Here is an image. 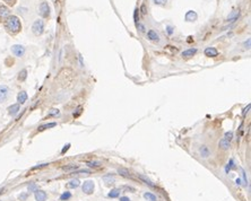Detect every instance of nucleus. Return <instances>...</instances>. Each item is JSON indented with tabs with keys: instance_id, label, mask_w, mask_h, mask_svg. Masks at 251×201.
Instances as JSON below:
<instances>
[{
	"instance_id": "f257e3e1",
	"label": "nucleus",
	"mask_w": 251,
	"mask_h": 201,
	"mask_svg": "<svg viewBox=\"0 0 251 201\" xmlns=\"http://www.w3.org/2000/svg\"><path fill=\"white\" fill-rule=\"evenodd\" d=\"M5 27L7 32L10 34H17L22 29V24L17 16H9L5 21Z\"/></svg>"
},
{
	"instance_id": "f03ea898",
	"label": "nucleus",
	"mask_w": 251,
	"mask_h": 201,
	"mask_svg": "<svg viewBox=\"0 0 251 201\" xmlns=\"http://www.w3.org/2000/svg\"><path fill=\"white\" fill-rule=\"evenodd\" d=\"M43 31H44V23H43V21L42 19H36L33 23V25H32V32H33V34L36 35V36H39V35H41V34L43 33Z\"/></svg>"
},
{
	"instance_id": "7ed1b4c3",
	"label": "nucleus",
	"mask_w": 251,
	"mask_h": 201,
	"mask_svg": "<svg viewBox=\"0 0 251 201\" xmlns=\"http://www.w3.org/2000/svg\"><path fill=\"white\" fill-rule=\"evenodd\" d=\"M94 188H95V184H94V181L92 180H87L83 183V186H81V190L85 194H92L94 192Z\"/></svg>"
},
{
	"instance_id": "20e7f679",
	"label": "nucleus",
	"mask_w": 251,
	"mask_h": 201,
	"mask_svg": "<svg viewBox=\"0 0 251 201\" xmlns=\"http://www.w3.org/2000/svg\"><path fill=\"white\" fill-rule=\"evenodd\" d=\"M39 12H40V15L43 17V18L49 17V15H50V7L48 5V2L43 1V2L41 4L40 7H39Z\"/></svg>"
},
{
	"instance_id": "39448f33",
	"label": "nucleus",
	"mask_w": 251,
	"mask_h": 201,
	"mask_svg": "<svg viewBox=\"0 0 251 201\" xmlns=\"http://www.w3.org/2000/svg\"><path fill=\"white\" fill-rule=\"evenodd\" d=\"M9 97V88L6 85L0 86V103H4Z\"/></svg>"
},
{
	"instance_id": "423d86ee",
	"label": "nucleus",
	"mask_w": 251,
	"mask_h": 201,
	"mask_svg": "<svg viewBox=\"0 0 251 201\" xmlns=\"http://www.w3.org/2000/svg\"><path fill=\"white\" fill-rule=\"evenodd\" d=\"M12 52L16 56L21 58V56H23L24 53H25V48L21 44H15V45H12Z\"/></svg>"
},
{
	"instance_id": "0eeeda50",
	"label": "nucleus",
	"mask_w": 251,
	"mask_h": 201,
	"mask_svg": "<svg viewBox=\"0 0 251 201\" xmlns=\"http://www.w3.org/2000/svg\"><path fill=\"white\" fill-rule=\"evenodd\" d=\"M147 39H148L150 42L159 43V42H160V35L156 33L154 29H149L148 32H147Z\"/></svg>"
},
{
	"instance_id": "6e6552de",
	"label": "nucleus",
	"mask_w": 251,
	"mask_h": 201,
	"mask_svg": "<svg viewBox=\"0 0 251 201\" xmlns=\"http://www.w3.org/2000/svg\"><path fill=\"white\" fill-rule=\"evenodd\" d=\"M10 16V11L6 6L0 5V21H6Z\"/></svg>"
},
{
	"instance_id": "1a4fd4ad",
	"label": "nucleus",
	"mask_w": 251,
	"mask_h": 201,
	"mask_svg": "<svg viewBox=\"0 0 251 201\" xmlns=\"http://www.w3.org/2000/svg\"><path fill=\"white\" fill-rule=\"evenodd\" d=\"M186 21L187 22H194V21H197V18H198V15H197V12L194 10H189L187 11V14H186Z\"/></svg>"
},
{
	"instance_id": "9d476101",
	"label": "nucleus",
	"mask_w": 251,
	"mask_h": 201,
	"mask_svg": "<svg viewBox=\"0 0 251 201\" xmlns=\"http://www.w3.org/2000/svg\"><path fill=\"white\" fill-rule=\"evenodd\" d=\"M205 56H211V58H214V56H218V51L213 48V46H208L205 49Z\"/></svg>"
},
{
	"instance_id": "9b49d317",
	"label": "nucleus",
	"mask_w": 251,
	"mask_h": 201,
	"mask_svg": "<svg viewBox=\"0 0 251 201\" xmlns=\"http://www.w3.org/2000/svg\"><path fill=\"white\" fill-rule=\"evenodd\" d=\"M48 196L44 191L42 190H36L35 191V200L36 201H46Z\"/></svg>"
},
{
	"instance_id": "f8f14e48",
	"label": "nucleus",
	"mask_w": 251,
	"mask_h": 201,
	"mask_svg": "<svg viewBox=\"0 0 251 201\" xmlns=\"http://www.w3.org/2000/svg\"><path fill=\"white\" fill-rule=\"evenodd\" d=\"M199 153H200V156L203 157V158H207L208 156H211V150H209V148L205 145L200 146Z\"/></svg>"
},
{
	"instance_id": "ddd939ff",
	"label": "nucleus",
	"mask_w": 251,
	"mask_h": 201,
	"mask_svg": "<svg viewBox=\"0 0 251 201\" xmlns=\"http://www.w3.org/2000/svg\"><path fill=\"white\" fill-rule=\"evenodd\" d=\"M239 16H240V10H233V11H231V12H230V15L228 16L226 21H228V22L233 23V22H235V21H238Z\"/></svg>"
},
{
	"instance_id": "4468645a",
	"label": "nucleus",
	"mask_w": 251,
	"mask_h": 201,
	"mask_svg": "<svg viewBox=\"0 0 251 201\" xmlns=\"http://www.w3.org/2000/svg\"><path fill=\"white\" fill-rule=\"evenodd\" d=\"M218 146H219V148L223 149V150H228V148L231 147V141L226 140L225 138H222V139L219 140V142H218Z\"/></svg>"
},
{
	"instance_id": "2eb2a0df",
	"label": "nucleus",
	"mask_w": 251,
	"mask_h": 201,
	"mask_svg": "<svg viewBox=\"0 0 251 201\" xmlns=\"http://www.w3.org/2000/svg\"><path fill=\"white\" fill-rule=\"evenodd\" d=\"M26 100H27V94H26V92H25V90L19 92V93H18V95H17L18 104H24Z\"/></svg>"
},
{
	"instance_id": "dca6fc26",
	"label": "nucleus",
	"mask_w": 251,
	"mask_h": 201,
	"mask_svg": "<svg viewBox=\"0 0 251 201\" xmlns=\"http://www.w3.org/2000/svg\"><path fill=\"white\" fill-rule=\"evenodd\" d=\"M18 111H19V104H12V105H10L8 107V113L12 117L16 115L18 113Z\"/></svg>"
},
{
	"instance_id": "f3484780",
	"label": "nucleus",
	"mask_w": 251,
	"mask_h": 201,
	"mask_svg": "<svg viewBox=\"0 0 251 201\" xmlns=\"http://www.w3.org/2000/svg\"><path fill=\"white\" fill-rule=\"evenodd\" d=\"M197 53V49L196 48H191V49H188V50L183 51L182 52V56L183 58H189V56H192Z\"/></svg>"
},
{
	"instance_id": "a211bd4d",
	"label": "nucleus",
	"mask_w": 251,
	"mask_h": 201,
	"mask_svg": "<svg viewBox=\"0 0 251 201\" xmlns=\"http://www.w3.org/2000/svg\"><path fill=\"white\" fill-rule=\"evenodd\" d=\"M103 181H104L105 184H113L114 182H115V179H114L113 175L108 174V175H104L103 176Z\"/></svg>"
},
{
	"instance_id": "6ab92c4d",
	"label": "nucleus",
	"mask_w": 251,
	"mask_h": 201,
	"mask_svg": "<svg viewBox=\"0 0 251 201\" xmlns=\"http://www.w3.org/2000/svg\"><path fill=\"white\" fill-rule=\"evenodd\" d=\"M79 184H80L79 180L74 179V180H71V181H69V183L67 184V186H68L69 189H76V188L79 186Z\"/></svg>"
},
{
	"instance_id": "aec40b11",
	"label": "nucleus",
	"mask_w": 251,
	"mask_h": 201,
	"mask_svg": "<svg viewBox=\"0 0 251 201\" xmlns=\"http://www.w3.org/2000/svg\"><path fill=\"white\" fill-rule=\"evenodd\" d=\"M120 189H112V190L110 191V193H109V198H112V199H114V198H118V197L120 196Z\"/></svg>"
},
{
	"instance_id": "412c9836",
	"label": "nucleus",
	"mask_w": 251,
	"mask_h": 201,
	"mask_svg": "<svg viewBox=\"0 0 251 201\" xmlns=\"http://www.w3.org/2000/svg\"><path fill=\"white\" fill-rule=\"evenodd\" d=\"M144 198H145L147 201H157L156 196H154V194H153V193H150V192H146V193H144Z\"/></svg>"
},
{
	"instance_id": "4be33fe9",
	"label": "nucleus",
	"mask_w": 251,
	"mask_h": 201,
	"mask_svg": "<svg viewBox=\"0 0 251 201\" xmlns=\"http://www.w3.org/2000/svg\"><path fill=\"white\" fill-rule=\"evenodd\" d=\"M56 125H57V123L56 122L46 123V124H43V125H40V127H39V131H43V130H46V129L53 128V127H56Z\"/></svg>"
},
{
	"instance_id": "5701e85b",
	"label": "nucleus",
	"mask_w": 251,
	"mask_h": 201,
	"mask_svg": "<svg viewBox=\"0 0 251 201\" xmlns=\"http://www.w3.org/2000/svg\"><path fill=\"white\" fill-rule=\"evenodd\" d=\"M138 178L142 180V181H144V182H145V184L149 185L150 188H155V185L153 184V182H152V181H150L149 179H147L146 176H144V175H138Z\"/></svg>"
},
{
	"instance_id": "b1692460",
	"label": "nucleus",
	"mask_w": 251,
	"mask_h": 201,
	"mask_svg": "<svg viewBox=\"0 0 251 201\" xmlns=\"http://www.w3.org/2000/svg\"><path fill=\"white\" fill-rule=\"evenodd\" d=\"M235 167H236V166H235V164H234V161H233V159H230V162H228V165H226L225 171H226V173H228L231 169H234Z\"/></svg>"
},
{
	"instance_id": "393cba45",
	"label": "nucleus",
	"mask_w": 251,
	"mask_h": 201,
	"mask_svg": "<svg viewBox=\"0 0 251 201\" xmlns=\"http://www.w3.org/2000/svg\"><path fill=\"white\" fill-rule=\"evenodd\" d=\"M62 169L63 171H75V169H78V165H76V164H69L67 166H63Z\"/></svg>"
},
{
	"instance_id": "a878e982",
	"label": "nucleus",
	"mask_w": 251,
	"mask_h": 201,
	"mask_svg": "<svg viewBox=\"0 0 251 201\" xmlns=\"http://www.w3.org/2000/svg\"><path fill=\"white\" fill-rule=\"evenodd\" d=\"M118 172H119L122 176H125V178H130V172H129L128 169H126V168H119Z\"/></svg>"
},
{
	"instance_id": "bb28decb",
	"label": "nucleus",
	"mask_w": 251,
	"mask_h": 201,
	"mask_svg": "<svg viewBox=\"0 0 251 201\" xmlns=\"http://www.w3.org/2000/svg\"><path fill=\"white\" fill-rule=\"evenodd\" d=\"M26 77H27V71L24 69V70H22L21 73H19V75H18V80H21V81H24L25 79H26Z\"/></svg>"
},
{
	"instance_id": "cd10ccee",
	"label": "nucleus",
	"mask_w": 251,
	"mask_h": 201,
	"mask_svg": "<svg viewBox=\"0 0 251 201\" xmlns=\"http://www.w3.org/2000/svg\"><path fill=\"white\" fill-rule=\"evenodd\" d=\"M71 198V193L70 192H63L62 194L60 196V200L61 201H67Z\"/></svg>"
},
{
	"instance_id": "c85d7f7f",
	"label": "nucleus",
	"mask_w": 251,
	"mask_h": 201,
	"mask_svg": "<svg viewBox=\"0 0 251 201\" xmlns=\"http://www.w3.org/2000/svg\"><path fill=\"white\" fill-rule=\"evenodd\" d=\"M87 165L90 167H100L102 165V163L97 162V161H93V162H87Z\"/></svg>"
},
{
	"instance_id": "c756f323",
	"label": "nucleus",
	"mask_w": 251,
	"mask_h": 201,
	"mask_svg": "<svg viewBox=\"0 0 251 201\" xmlns=\"http://www.w3.org/2000/svg\"><path fill=\"white\" fill-rule=\"evenodd\" d=\"M224 138L226 140H228V141H231V140L233 139V131H228L225 134V136H224Z\"/></svg>"
},
{
	"instance_id": "7c9ffc66",
	"label": "nucleus",
	"mask_w": 251,
	"mask_h": 201,
	"mask_svg": "<svg viewBox=\"0 0 251 201\" xmlns=\"http://www.w3.org/2000/svg\"><path fill=\"white\" fill-rule=\"evenodd\" d=\"M36 190H39V188H37V185L34 184V183H31V184L29 185V192H35Z\"/></svg>"
},
{
	"instance_id": "2f4dec72",
	"label": "nucleus",
	"mask_w": 251,
	"mask_h": 201,
	"mask_svg": "<svg viewBox=\"0 0 251 201\" xmlns=\"http://www.w3.org/2000/svg\"><path fill=\"white\" fill-rule=\"evenodd\" d=\"M153 2L157 6H164L167 2V0H153Z\"/></svg>"
},
{
	"instance_id": "473e14b6",
	"label": "nucleus",
	"mask_w": 251,
	"mask_h": 201,
	"mask_svg": "<svg viewBox=\"0 0 251 201\" xmlns=\"http://www.w3.org/2000/svg\"><path fill=\"white\" fill-rule=\"evenodd\" d=\"M59 114H60L59 110H57V109H52L51 111H50V113H49V117H54V115H59Z\"/></svg>"
},
{
	"instance_id": "72a5a7b5",
	"label": "nucleus",
	"mask_w": 251,
	"mask_h": 201,
	"mask_svg": "<svg viewBox=\"0 0 251 201\" xmlns=\"http://www.w3.org/2000/svg\"><path fill=\"white\" fill-rule=\"evenodd\" d=\"M137 27L138 29L142 32V33H144V32H146V28H145V26H144L143 24H140V23H137Z\"/></svg>"
},
{
	"instance_id": "f704fd0d",
	"label": "nucleus",
	"mask_w": 251,
	"mask_h": 201,
	"mask_svg": "<svg viewBox=\"0 0 251 201\" xmlns=\"http://www.w3.org/2000/svg\"><path fill=\"white\" fill-rule=\"evenodd\" d=\"M249 110H250V104H248V106H247V107H244V109H243V112H242V115H243V117H245V114H247V113L249 112Z\"/></svg>"
},
{
	"instance_id": "c9c22d12",
	"label": "nucleus",
	"mask_w": 251,
	"mask_h": 201,
	"mask_svg": "<svg viewBox=\"0 0 251 201\" xmlns=\"http://www.w3.org/2000/svg\"><path fill=\"white\" fill-rule=\"evenodd\" d=\"M5 2H7L8 5H10V6H12V5H15V2H16V0H4Z\"/></svg>"
},
{
	"instance_id": "e433bc0d",
	"label": "nucleus",
	"mask_w": 251,
	"mask_h": 201,
	"mask_svg": "<svg viewBox=\"0 0 251 201\" xmlns=\"http://www.w3.org/2000/svg\"><path fill=\"white\" fill-rule=\"evenodd\" d=\"M138 11H139V10H138V9H136V10H135V16H134V18H135V22H136V24H137V23H138V18H137V17H138Z\"/></svg>"
},
{
	"instance_id": "4c0bfd02",
	"label": "nucleus",
	"mask_w": 251,
	"mask_h": 201,
	"mask_svg": "<svg viewBox=\"0 0 251 201\" xmlns=\"http://www.w3.org/2000/svg\"><path fill=\"white\" fill-rule=\"evenodd\" d=\"M26 198H27V193H23L19 196V200H25Z\"/></svg>"
},
{
	"instance_id": "58836bf2",
	"label": "nucleus",
	"mask_w": 251,
	"mask_h": 201,
	"mask_svg": "<svg viewBox=\"0 0 251 201\" xmlns=\"http://www.w3.org/2000/svg\"><path fill=\"white\" fill-rule=\"evenodd\" d=\"M69 147H70V145H69V144H68V145H66V146H65V148H63L62 150H61V153H62V154H65V153H66V151L69 149Z\"/></svg>"
},
{
	"instance_id": "ea45409f",
	"label": "nucleus",
	"mask_w": 251,
	"mask_h": 201,
	"mask_svg": "<svg viewBox=\"0 0 251 201\" xmlns=\"http://www.w3.org/2000/svg\"><path fill=\"white\" fill-rule=\"evenodd\" d=\"M120 201H131L128 197H121L120 198Z\"/></svg>"
},
{
	"instance_id": "a19ab883",
	"label": "nucleus",
	"mask_w": 251,
	"mask_h": 201,
	"mask_svg": "<svg viewBox=\"0 0 251 201\" xmlns=\"http://www.w3.org/2000/svg\"><path fill=\"white\" fill-rule=\"evenodd\" d=\"M48 164H41V165H39V166H35V167H33V169H37V168H41V167H44V166H46Z\"/></svg>"
},
{
	"instance_id": "79ce46f5",
	"label": "nucleus",
	"mask_w": 251,
	"mask_h": 201,
	"mask_svg": "<svg viewBox=\"0 0 251 201\" xmlns=\"http://www.w3.org/2000/svg\"><path fill=\"white\" fill-rule=\"evenodd\" d=\"M244 45L247 46V49H249L250 48V40H248V42H245Z\"/></svg>"
},
{
	"instance_id": "37998d69",
	"label": "nucleus",
	"mask_w": 251,
	"mask_h": 201,
	"mask_svg": "<svg viewBox=\"0 0 251 201\" xmlns=\"http://www.w3.org/2000/svg\"><path fill=\"white\" fill-rule=\"evenodd\" d=\"M172 32H173V31H172V27H171V26H167V33H169V34H172Z\"/></svg>"
},
{
	"instance_id": "c03bdc74",
	"label": "nucleus",
	"mask_w": 251,
	"mask_h": 201,
	"mask_svg": "<svg viewBox=\"0 0 251 201\" xmlns=\"http://www.w3.org/2000/svg\"><path fill=\"white\" fill-rule=\"evenodd\" d=\"M236 184H238V185H240V184H241V180H240V179H238V180H236Z\"/></svg>"
},
{
	"instance_id": "a18cd8bd",
	"label": "nucleus",
	"mask_w": 251,
	"mask_h": 201,
	"mask_svg": "<svg viewBox=\"0 0 251 201\" xmlns=\"http://www.w3.org/2000/svg\"><path fill=\"white\" fill-rule=\"evenodd\" d=\"M2 191H4V190H0V194H1V193H2Z\"/></svg>"
}]
</instances>
